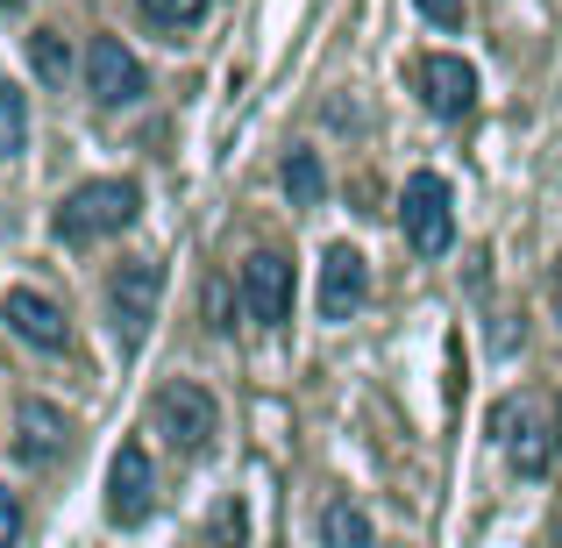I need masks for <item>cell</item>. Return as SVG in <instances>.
<instances>
[{
    "label": "cell",
    "instance_id": "6da1fadb",
    "mask_svg": "<svg viewBox=\"0 0 562 548\" xmlns=\"http://www.w3.org/2000/svg\"><path fill=\"white\" fill-rule=\"evenodd\" d=\"M143 192L128 179H86L79 192H65V206H57V243H100V235H122L128 221H136Z\"/></svg>",
    "mask_w": 562,
    "mask_h": 548
},
{
    "label": "cell",
    "instance_id": "7a4b0ae2",
    "mask_svg": "<svg viewBox=\"0 0 562 548\" xmlns=\"http://www.w3.org/2000/svg\"><path fill=\"white\" fill-rule=\"evenodd\" d=\"M157 300H165V264H122L108 286V314H114V343H122V357H136L143 343H150V321H157Z\"/></svg>",
    "mask_w": 562,
    "mask_h": 548
},
{
    "label": "cell",
    "instance_id": "3957f363",
    "mask_svg": "<svg viewBox=\"0 0 562 548\" xmlns=\"http://www.w3.org/2000/svg\"><path fill=\"white\" fill-rule=\"evenodd\" d=\"M398 228L420 257H441L456 243V192L441 171H413L406 179V200H398Z\"/></svg>",
    "mask_w": 562,
    "mask_h": 548
},
{
    "label": "cell",
    "instance_id": "277c9868",
    "mask_svg": "<svg viewBox=\"0 0 562 548\" xmlns=\"http://www.w3.org/2000/svg\"><path fill=\"white\" fill-rule=\"evenodd\" d=\"M86 93H93L100 108H136V100L150 93L136 51H128L122 36H93V43H86Z\"/></svg>",
    "mask_w": 562,
    "mask_h": 548
},
{
    "label": "cell",
    "instance_id": "5b68a950",
    "mask_svg": "<svg viewBox=\"0 0 562 548\" xmlns=\"http://www.w3.org/2000/svg\"><path fill=\"white\" fill-rule=\"evenodd\" d=\"M157 427H165L186 456H206V449H214L221 413H214V399H206V384H192V378L165 384V392H157Z\"/></svg>",
    "mask_w": 562,
    "mask_h": 548
},
{
    "label": "cell",
    "instance_id": "8992f818",
    "mask_svg": "<svg viewBox=\"0 0 562 548\" xmlns=\"http://www.w3.org/2000/svg\"><path fill=\"white\" fill-rule=\"evenodd\" d=\"M157 506V470H150V449L143 441H122L108 463V521L114 527H143Z\"/></svg>",
    "mask_w": 562,
    "mask_h": 548
},
{
    "label": "cell",
    "instance_id": "52a82bcc",
    "mask_svg": "<svg viewBox=\"0 0 562 548\" xmlns=\"http://www.w3.org/2000/svg\"><path fill=\"white\" fill-rule=\"evenodd\" d=\"M243 306L257 328H278V321L292 314V264L278 257V249H257V257L243 264Z\"/></svg>",
    "mask_w": 562,
    "mask_h": 548
},
{
    "label": "cell",
    "instance_id": "ba28073f",
    "mask_svg": "<svg viewBox=\"0 0 562 548\" xmlns=\"http://www.w3.org/2000/svg\"><path fill=\"white\" fill-rule=\"evenodd\" d=\"M413 86H420L427 114H441V122H463V114L477 108V71H470L463 57H420Z\"/></svg>",
    "mask_w": 562,
    "mask_h": 548
},
{
    "label": "cell",
    "instance_id": "9c48e42d",
    "mask_svg": "<svg viewBox=\"0 0 562 548\" xmlns=\"http://www.w3.org/2000/svg\"><path fill=\"white\" fill-rule=\"evenodd\" d=\"M0 321H8V328L22 335V343H36V349H65V343H71L65 306H57V300H43V292H29V286H14V292H8Z\"/></svg>",
    "mask_w": 562,
    "mask_h": 548
},
{
    "label": "cell",
    "instance_id": "30bf717a",
    "mask_svg": "<svg viewBox=\"0 0 562 548\" xmlns=\"http://www.w3.org/2000/svg\"><path fill=\"white\" fill-rule=\"evenodd\" d=\"M71 441V421L50 406V399H22V413H14V456L22 463H57Z\"/></svg>",
    "mask_w": 562,
    "mask_h": 548
},
{
    "label": "cell",
    "instance_id": "8fae6325",
    "mask_svg": "<svg viewBox=\"0 0 562 548\" xmlns=\"http://www.w3.org/2000/svg\"><path fill=\"white\" fill-rule=\"evenodd\" d=\"M363 292H371V271H363V257L349 243L328 249V264H321V314L328 321H349L363 306Z\"/></svg>",
    "mask_w": 562,
    "mask_h": 548
},
{
    "label": "cell",
    "instance_id": "7c38bea8",
    "mask_svg": "<svg viewBox=\"0 0 562 548\" xmlns=\"http://www.w3.org/2000/svg\"><path fill=\"white\" fill-rule=\"evenodd\" d=\"M29 150V93L0 71V165Z\"/></svg>",
    "mask_w": 562,
    "mask_h": 548
},
{
    "label": "cell",
    "instance_id": "4fadbf2b",
    "mask_svg": "<svg viewBox=\"0 0 562 548\" xmlns=\"http://www.w3.org/2000/svg\"><path fill=\"white\" fill-rule=\"evenodd\" d=\"M321 541L328 548H378V535H371V521H363L349 499H335L328 513H321Z\"/></svg>",
    "mask_w": 562,
    "mask_h": 548
},
{
    "label": "cell",
    "instance_id": "5bb4252c",
    "mask_svg": "<svg viewBox=\"0 0 562 548\" xmlns=\"http://www.w3.org/2000/svg\"><path fill=\"white\" fill-rule=\"evenodd\" d=\"M29 65H36L43 86H65L71 79V43H65V29H36V36H29Z\"/></svg>",
    "mask_w": 562,
    "mask_h": 548
},
{
    "label": "cell",
    "instance_id": "9a60e30c",
    "mask_svg": "<svg viewBox=\"0 0 562 548\" xmlns=\"http://www.w3.org/2000/svg\"><path fill=\"white\" fill-rule=\"evenodd\" d=\"M285 192H292V206H321V192H328V171H321L314 150H292V157H285Z\"/></svg>",
    "mask_w": 562,
    "mask_h": 548
},
{
    "label": "cell",
    "instance_id": "2e32d148",
    "mask_svg": "<svg viewBox=\"0 0 562 548\" xmlns=\"http://www.w3.org/2000/svg\"><path fill=\"white\" fill-rule=\"evenodd\" d=\"M513 470H520V478H541V470H549V441H541V427L520 421V435H513Z\"/></svg>",
    "mask_w": 562,
    "mask_h": 548
},
{
    "label": "cell",
    "instance_id": "e0dca14e",
    "mask_svg": "<svg viewBox=\"0 0 562 548\" xmlns=\"http://www.w3.org/2000/svg\"><path fill=\"white\" fill-rule=\"evenodd\" d=\"M143 14L165 22V29H186V22H200V14H206V0H143Z\"/></svg>",
    "mask_w": 562,
    "mask_h": 548
},
{
    "label": "cell",
    "instance_id": "ac0fdd59",
    "mask_svg": "<svg viewBox=\"0 0 562 548\" xmlns=\"http://www.w3.org/2000/svg\"><path fill=\"white\" fill-rule=\"evenodd\" d=\"M214 548H243V506H221L214 513Z\"/></svg>",
    "mask_w": 562,
    "mask_h": 548
},
{
    "label": "cell",
    "instance_id": "d6986e66",
    "mask_svg": "<svg viewBox=\"0 0 562 548\" xmlns=\"http://www.w3.org/2000/svg\"><path fill=\"white\" fill-rule=\"evenodd\" d=\"M22 541V506H14V492L0 484V548H14Z\"/></svg>",
    "mask_w": 562,
    "mask_h": 548
},
{
    "label": "cell",
    "instance_id": "ffe728a7",
    "mask_svg": "<svg viewBox=\"0 0 562 548\" xmlns=\"http://www.w3.org/2000/svg\"><path fill=\"white\" fill-rule=\"evenodd\" d=\"M420 14L441 22V29H463V0H420Z\"/></svg>",
    "mask_w": 562,
    "mask_h": 548
},
{
    "label": "cell",
    "instance_id": "44dd1931",
    "mask_svg": "<svg viewBox=\"0 0 562 548\" xmlns=\"http://www.w3.org/2000/svg\"><path fill=\"white\" fill-rule=\"evenodd\" d=\"M555 321H562V286H555Z\"/></svg>",
    "mask_w": 562,
    "mask_h": 548
},
{
    "label": "cell",
    "instance_id": "7402d4cb",
    "mask_svg": "<svg viewBox=\"0 0 562 548\" xmlns=\"http://www.w3.org/2000/svg\"><path fill=\"white\" fill-rule=\"evenodd\" d=\"M0 8H29V0H0Z\"/></svg>",
    "mask_w": 562,
    "mask_h": 548
},
{
    "label": "cell",
    "instance_id": "603a6c76",
    "mask_svg": "<svg viewBox=\"0 0 562 548\" xmlns=\"http://www.w3.org/2000/svg\"><path fill=\"white\" fill-rule=\"evenodd\" d=\"M555 413H562V399H555Z\"/></svg>",
    "mask_w": 562,
    "mask_h": 548
}]
</instances>
